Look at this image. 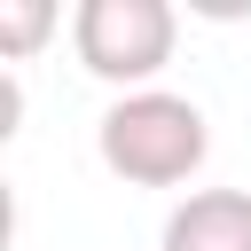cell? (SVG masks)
I'll use <instances>...</instances> for the list:
<instances>
[{
	"instance_id": "cell-2",
	"label": "cell",
	"mask_w": 251,
	"mask_h": 251,
	"mask_svg": "<svg viewBox=\"0 0 251 251\" xmlns=\"http://www.w3.org/2000/svg\"><path fill=\"white\" fill-rule=\"evenodd\" d=\"M173 39H180V16L165 0H78V16H71L78 63L126 94H141L173 63Z\"/></svg>"
},
{
	"instance_id": "cell-3",
	"label": "cell",
	"mask_w": 251,
	"mask_h": 251,
	"mask_svg": "<svg viewBox=\"0 0 251 251\" xmlns=\"http://www.w3.org/2000/svg\"><path fill=\"white\" fill-rule=\"evenodd\" d=\"M157 251H251V188H188L165 212Z\"/></svg>"
},
{
	"instance_id": "cell-1",
	"label": "cell",
	"mask_w": 251,
	"mask_h": 251,
	"mask_svg": "<svg viewBox=\"0 0 251 251\" xmlns=\"http://www.w3.org/2000/svg\"><path fill=\"white\" fill-rule=\"evenodd\" d=\"M94 149H102V165H110L118 180H133V188H173V180H188V173L204 165L212 126H204V110H196L188 94L141 86V94H118V102L102 110Z\"/></svg>"
},
{
	"instance_id": "cell-4",
	"label": "cell",
	"mask_w": 251,
	"mask_h": 251,
	"mask_svg": "<svg viewBox=\"0 0 251 251\" xmlns=\"http://www.w3.org/2000/svg\"><path fill=\"white\" fill-rule=\"evenodd\" d=\"M47 31H55L47 0H0V55H31Z\"/></svg>"
}]
</instances>
